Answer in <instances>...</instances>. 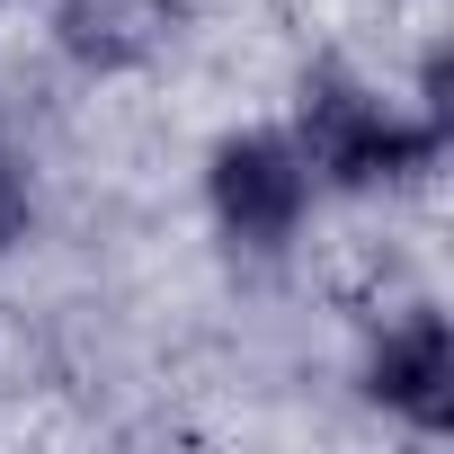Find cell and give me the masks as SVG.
<instances>
[{
  "label": "cell",
  "mask_w": 454,
  "mask_h": 454,
  "mask_svg": "<svg viewBox=\"0 0 454 454\" xmlns=\"http://www.w3.org/2000/svg\"><path fill=\"white\" fill-rule=\"evenodd\" d=\"M294 152L330 187H392L445 152V116H401L356 72L321 63V72H303V98H294Z\"/></svg>",
  "instance_id": "obj_1"
},
{
  "label": "cell",
  "mask_w": 454,
  "mask_h": 454,
  "mask_svg": "<svg viewBox=\"0 0 454 454\" xmlns=\"http://www.w3.org/2000/svg\"><path fill=\"white\" fill-rule=\"evenodd\" d=\"M205 196H214V223H223L241 250H286V241L303 232L312 169H303L294 134H232V143H214Z\"/></svg>",
  "instance_id": "obj_2"
},
{
  "label": "cell",
  "mask_w": 454,
  "mask_h": 454,
  "mask_svg": "<svg viewBox=\"0 0 454 454\" xmlns=\"http://www.w3.org/2000/svg\"><path fill=\"white\" fill-rule=\"evenodd\" d=\"M365 392L383 410H401L410 427H454V330H445V312L419 303V312L383 321L374 365H365Z\"/></svg>",
  "instance_id": "obj_3"
},
{
  "label": "cell",
  "mask_w": 454,
  "mask_h": 454,
  "mask_svg": "<svg viewBox=\"0 0 454 454\" xmlns=\"http://www.w3.org/2000/svg\"><path fill=\"white\" fill-rule=\"evenodd\" d=\"M187 0H54V36L81 72H143L169 54Z\"/></svg>",
  "instance_id": "obj_4"
}]
</instances>
